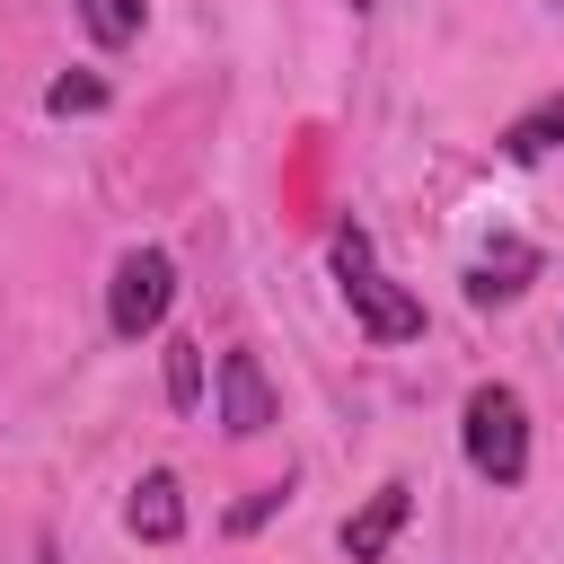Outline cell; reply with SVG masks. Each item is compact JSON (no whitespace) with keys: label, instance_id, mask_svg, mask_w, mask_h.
Instances as JSON below:
<instances>
[{"label":"cell","instance_id":"1","mask_svg":"<svg viewBox=\"0 0 564 564\" xmlns=\"http://www.w3.org/2000/svg\"><path fill=\"white\" fill-rule=\"evenodd\" d=\"M335 282H344V308H352V326L370 344H414L423 335V300L379 273V256H370L361 229H335Z\"/></svg>","mask_w":564,"mask_h":564},{"label":"cell","instance_id":"10","mask_svg":"<svg viewBox=\"0 0 564 564\" xmlns=\"http://www.w3.org/2000/svg\"><path fill=\"white\" fill-rule=\"evenodd\" d=\"M79 26L115 53V44H132V35H141V0H79Z\"/></svg>","mask_w":564,"mask_h":564},{"label":"cell","instance_id":"9","mask_svg":"<svg viewBox=\"0 0 564 564\" xmlns=\"http://www.w3.org/2000/svg\"><path fill=\"white\" fill-rule=\"evenodd\" d=\"M167 405H176V414L203 405V344H194V335H167Z\"/></svg>","mask_w":564,"mask_h":564},{"label":"cell","instance_id":"12","mask_svg":"<svg viewBox=\"0 0 564 564\" xmlns=\"http://www.w3.org/2000/svg\"><path fill=\"white\" fill-rule=\"evenodd\" d=\"M282 502H291V485H264V494H247V502L229 511V529H264V520H273Z\"/></svg>","mask_w":564,"mask_h":564},{"label":"cell","instance_id":"11","mask_svg":"<svg viewBox=\"0 0 564 564\" xmlns=\"http://www.w3.org/2000/svg\"><path fill=\"white\" fill-rule=\"evenodd\" d=\"M44 106H53V115H97V106H106V79H88V70H62V79L44 88Z\"/></svg>","mask_w":564,"mask_h":564},{"label":"cell","instance_id":"6","mask_svg":"<svg viewBox=\"0 0 564 564\" xmlns=\"http://www.w3.org/2000/svg\"><path fill=\"white\" fill-rule=\"evenodd\" d=\"M123 520H132V538H150V546H176V538H185V494H176V476L150 467V476L132 485V511H123Z\"/></svg>","mask_w":564,"mask_h":564},{"label":"cell","instance_id":"2","mask_svg":"<svg viewBox=\"0 0 564 564\" xmlns=\"http://www.w3.org/2000/svg\"><path fill=\"white\" fill-rule=\"evenodd\" d=\"M458 441H467V467L485 485H520L529 476V405L511 388H476L467 414H458Z\"/></svg>","mask_w":564,"mask_h":564},{"label":"cell","instance_id":"7","mask_svg":"<svg viewBox=\"0 0 564 564\" xmlns=\"http://www.w3.org/2000/svg\"><path fill=\"white\" fill-rule=\"evenodd\" d=\"M502 150H511L520 167H529V159H546V150H564V88H555V97H538L529 115H511Z\"/></svg>","mask_w":564,"mask_h":564},{"label":"cell","instance_id":"3","mask_svg":"<svg viewBox=\"0 0 564 564\" xmlns=\"http://www.w3.org/2000/svg\"><path fill=\"white\" fill-rule=\"evenodd\" d=\"M167 300H176V264H167L159 247H132V256L115 264V282H106V326H115L123 344H141V335L167 317Z\"/></svg>","mask_w":564,"mask_h":564},{"label":"cell","instance_id":"4","mask_svg":"<svg viewBox=\"0 0 564 564\" xmlns=\"http://www.w3.org/2000/svg\"><path fill=\"white\" fill-rule=\"evenodd\" d=\"M273 423V379L256 352H220V432L229 441H256Z\"/></svg>","mask_w":564,"mask_h":564},{"label":"cell","instance_id":"13","mask_svg":"<svg viewBox=\"0 0 564 564\" xmlns=\"http://www.w3.org/2000/svg\"><path fill=\"white\" fill-rule=\"evenodd\" d=\"M44 564H62V555H53V546H44Z\"/></svg>","mask_w":564,"mask_h":564},{"label":"cell","instance_id":"8","mask_svg":"<svg viewBox=\"0 0 564 564\" xmlns=\"http://www.w3.org/2000/svg\"><path fill=\"white\" fill-rule=\"evenodd\" d=\"M529 264H538V256H529L520 238H502V247H494V256H485V264L467 273V291H476V300H511V291L529 282Z\"/></svg>","mask_w":564,"mask_h":564},{"label":"cell","instance_id":"5","mask_svg":"<svg viewBox=\"0 0 564 564\" xmlns=\"http://www.w3.org/2000/svg\"><path fill=\"white\" fill-rule=\"evenodd\" d=\"M405 511H414V485H397V476H388V485L344 520V555H352V564H379V555H388V538L405 529Z\"/></svg>","mask_w":564,"mask_h":564}]
</instances>
